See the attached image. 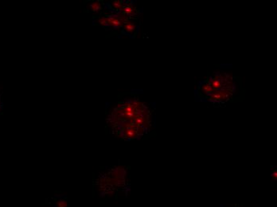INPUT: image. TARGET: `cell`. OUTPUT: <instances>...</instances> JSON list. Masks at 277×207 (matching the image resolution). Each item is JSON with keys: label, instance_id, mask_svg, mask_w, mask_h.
I'll return each mask as SVG.
<instances>
[{"label": "cell", "instance_id": "30bf717a", "mask_svg": "<svg viewBox=\"0 0 277 207\" xmlns=\"http://www.w3.org/2000/svg\"><path fill=\"white\" fill-rule=\"evenodd\" d=\"M227 207H241V206H229Z\"/></svg>", "mask_w": 277, "mask_h": 207}, {"label": "cell", "instance_id": "3957f363", "mask_svg": "<svg viewBox=\"0 0 277 207\" xmlns=\"http://www.w3.org/2000/svg\"><path fill=\"white\" fill-rule=\"evenodd\" d=\"M135 11V9L132 6H126L123 8V12L125 14H132Z\"/></svg>", "mask_w": 277, "mask_h": 207}, {"label": "cell", "instance_id": "8992f818", "mask_svg": "<svg viewBox=\"0 0 277 207\" xmlns=\"http://www.w3.org/2000/svg\"><path fill=\"white\" fill-rule=\"evenodd\" d=\"M223 97H224V94L221 93V92H218V93L213 94V96L212 98H213V99H215V100H221V99H222Z\"/></svg>", "mask_w": 277, "mask_h": 207}, {"label": "cell", "instance_id": "6da1fadb", "mask_svg": "<svg viewBox=\"0 0 277 207\" xmlns=\"http://www.w3.org/2000/svg\"><path fill=\"white\" fill-rule=\"evenodd\" d=\"M126 19L127 18L125 16L120 17V18L119 17H111V18H108V24L113 26V27H119L124 22H125Z\"/></svg>", "mask_w": 277, "mask_h": 207}, {"label": "cell", "instance_id": "9c48e42d", "mask_svg": "<svg viewBox=\"0 0 277 207\" xmlns=\"http://www.w3.org/2000/svg\"><path fill=\"white\" fill-rule=\"evenodd\" d=\"M99 23L102 26L108 25V18H105V17L100 18L99 19Z\"/></svg>", "mask_w": 277, "mask_h": 207}, {"label": "cell", "instance_id": "7a4b0ae2", "mask_svg": "<svg viewBox=\"0 0 277 207\" xmlns=\"http://www.w3.org/2000/svg\"><path fill=\"white\" fill-rule=\"evenodd\" d=\"M125 30L128 33H132L135 30V25L132 22H127L124 25Z\"/></svg>", "mask_w": 277, "mask_h": 207}, {"label": "cell", "instance_id": "277c9868", "mask_svg": "<svg viewBox=\"0 0 277 207\" xmlns=\"http://www.w3.org/2000/svg\"><path fill=\"white\" fill-rule=\"evenodd\" d=\"M91 9L92 11H98L101 9V6L99 2H93L91 5Z\"/></svg>", "mask_w": 277, "mask_h": 207}, {"label": "cell", "instance_id": "52a82bcc", "mask_svg": "<svg viewBox=\"0 0 277 207\" xmlns=\"http://www.w3.org/2000/svg\"><path fill=\"white\" fill-rule=\"evenodd\" d=\"M203 90L206 93H210L213 92V88H212V86L210 85H203Z\"/></svg>", "mask_w": 277, "mask_h": 207}, {"label": "cell", "instance_id": "ba28073f", "mask_svg": "<svg viewBox=\"0 0 277 207\" xmlns=\"http://www.w3.org/2000/svg\"><path fill=\"white\" fill-rule=\"evenodd\" d=\"M212 88L213 89H217L221 86V81L219 80H214L212 83Z\"/></svg>", "mask_w": 277, "mask_h": 207}, {"label": "cell", "instance_id": "5b68a950", "mask_svg": "<svg viewBox=\"0 0 277 207\" xmlns=\"http://www.w3.org/2000/svg\"><path fill=\"white\" fill-rule=\"evenodd\" d=\"M112 6H113V7L115 8V9H116V10H120V9H121L122 8V6H123V3H122V2L121 1H114L113 3H112Z\"/></svg>", "mask_w": 277, "mask_h": 207}]
</instances>
